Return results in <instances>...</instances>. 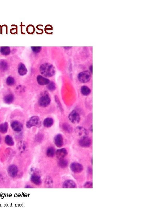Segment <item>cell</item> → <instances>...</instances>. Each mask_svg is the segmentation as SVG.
<instances>
[{
  "instance_id": "obj_1",
  "label": "cell",
  "mask_w": 147,
  "mask_h": 221,
  "mask_svg": "<svg viewBox=\"0 0 147 221\" xmlns=\"http://www.w3.org/2000/svg\"><path fill=\"white\" fill-rule=\"evenodd\" d=\"M40 71L43 76L48 77L54 76L56 73L55 68L52 64L48 63L42 64L40 67Z\"/></svg>"
},
{
  "instance_id": "obj_2",
  "label": "cell",
  "mask_w": 147,
  "mask_h": 221,
  "mask_svg": "<svg viewBox=\"0 0 147 221\" xmlns=\"http://www.w3.org/2000/svg\"><path fill=\"white\" fill-rule=\"evenodd\" d=\"M26 126L28 128L34 127L40 128L41 126V122L39 117L36 116H32L27 122Z\"/></svg>"
},
{
  "instance_id": "obj_3",
  "label": "cell",
  "mask_w": 147,
  "mask_h": 221,
  "mask_svg": "<svg viewBox=\"0 0 147 221\" xmlns=\"http://www.w3.org/2000/svg\"><path fill=\"white\" fill-rule=\"evenodd\" d=\"M50 102L51 99L47 92L43 93V94L40 97L38 101L40 106L44 108L48 106L50 104Z\"/></svg>"
},
{
  "instance_id": "obj_4",
  "label": "cell",
  "mask_w": 147,
  "mask_h": 221,
  "mask_svg": "<svg viewBox=\"0 0 147 221\" xmlns=\"http://www.w3.org/2000/svg\"><path fill=\"white\" fill-rule=\"evenodd\" d=\"M78 80L82 83H86L90 81L91 79V74L88 71H83L79 73L78 75Z\"/></svg>"
},
{
  "instance_id": "obj_5",
  "label": "cell",
  "mask_w": 147,
  "mask_h": 221,
  "mask_svg": "<svg viewBox=\"0 0 147 221\" xmlns=\"http://www.w3.org/2000/svg\"><path fill=\"white\" fill-rule=\"evenodd\" d=\"M69 119L71 122L76 124L79 122L81 118L79 114L76 110H74L70 112L68 116Z\"/></svg>"
},
{
  "instance_id": "obj_6",
  "label": "cell",
  "mask_w": 147,
  "mask_h": 221,
  "mask_svg": "<svg viewBox=\"0 0 147 221\" xmlns=\"http://www.w3.org/2000/svg\"><path fill=\"white\" fill-rule=\"evenodd\" d=\"M71 171L75 173H81L83 170V167L81 164L77 162H73L70 165Z\"/></svg>"
},
{
  "instance_id": "obj_7",
  "label": "cell",
  "mask_w": 147,
  "mask_h": 221,
  "mask_svg": "<svg viewBox=\"0 0 147 221\" xmlns=\"http://www.w3.org/2000/svg\"><path fill=\"white\" fill-rule=\"evenodd\" d=\"M18 168L15 165H11L8 167V174L11 177H15L18 174Z\"/></svg>"
},
{
  "instance_id": "obj_8",
  "label": "cell",
  "mask_w": 147,
  "mask_h": 221,
  "mask_svg": "<svg viewBox=\"0 0 147 221\" xmlns=\"http://www.w3.org/2000/svg\"><path fill=\"white\" fill-rule=\"evenodd\" d=\"M76 133L78 135V136L82 137H86L87 136L88 132L87 130L84 127H78L76 128L75 129Z\"/></svg>"
},
{
  "instance_id": "obj_9",
  "label": "cell",
  "mask_w": 147,
  "mask_h": 221,
  "mask_svg": "<svg viewBox=\"0 0 147 221\" xmlns=\"http://www.w3.org/2000/svg\"><path fill=\"white\" fill-rule=\"evenodd\" d=\"M79 143L80 146H81L82 147H88L91 145V140L87 136L82 137L79 141Z\"/></svg>"
},
{
  "instance_id": "obj_10",
  "label": "cell",
  "mask_w": 147,
  "mask_h": 221,
  "mask_svg": "<svg viewBox=\"0 0 147 221\" xmlns=\"http://www.w3.org/2000/svg\"><path fill=\"white\" fill-rule=\"evenodd\" d=\"M56 156L59 160L65 158L68 155L67 150L65 148H62L56 150Z\"/></svg>"
},
{
  "instance_id": "obj_11",
  "label": "cell",
  "mask_w": 147,
  "mask_h": 221,
  "mask_svg": "<svg viewBox=\"0 0 147 221\" xmlns=\"http://www.w3.org/2000/svg\"><path fill=\"white\" fill-rule=\"evenodd\" d=\"M54 143L57 147H61L63 145V139L62 135L61 134L56 135L54 138Z\"/></svg>"
},
{
  "instance_id": "obj_12",
  "label": "cell",
  "mask_w": 147,
  "mask_h": 221,
  "mask_svg": "<svg viewBox=\"0 0 147 221\" xmlns=\"http://www.w3.org/2000/svg\"><path fill=\"white\" fill-rule=\"evenodd\" d=\"M11 127L15 131L21 132L23 129V125L21 123L18 121H14L11 123Z\"/></svg>"
},
{
  "instance_id": "obj_13",
  "label": "cell",
  "mask_w": 147,
  "mask_h": 221,
  "mask_svg": "<svg viewBox=\"0 0 147 221\" xmlns=\"http://www.w3.org/2000/svg\"><path fill=\"white\" fill-rule=\"evenodd\" d=\"M37 80L38 84L42 86L47 85L50 82V81L48 79L45 78L41 75L37 76Z\"/></svg>"
},
{
  "instance_id": "obj_14",
  "label": "cell",
  "mask_w": 147,
  "mask_h": 221,
  "mask_svg": "<svg viewBox=\"0 0 147 221\" xmlns=\"http://www.w3.org/2000/svg\"><path fill=\"white\" fill-rule=\"evenodd\" d=\"M30 180L33 183L37 186H39L42 183L41 177L37 175L34 174L31 176Z\"/></svg>"
},
{
  "instance_id": "obj_15",
  "label": "cell",
  "mask_w": 147,
  "mask_h": 221,
  "mask_svg": "<svg viewBox=\"0 0 147 221\" xmlns=\"http://www.w3.org/2000/svg\"><path fill=\"white\" fill-rule=\"evenodd\" d=\"M76 185L74 181L72 180H67L64 182L63 185V188H75Z\"/></svg>"
},
{
  "instance_id": "obj_16",
  "label": "cell",
  "mask_w": 147,
  "mask_h": 221,
  "mask_svg": "<svg viewBox=\"0 0 147 221\" xmlns=\"http://www.w3.org/2000/svg\"><path fill=\"white\" fill-rule=\"evenodd\" d=\"M27 72V69L25 65L23 63L20 64L18 67V73L21 76H23L26 75Z\"/></svg>"
},
{
  "instance_id": "obj_17",
  "label": "cell",
  "mask_w": 147,
  "mask_h": 221,
  "mask_svg": "<svg viewBox=\"0 0 147 221\" xmlns=\"http://www.w3.org/2000/svg\"><path fill=\"white\" fill-rule=\"evenodd\" d=\"M54 120L52 118L48 117L46 118L43 121V125L46 128H50L54 124Z\"/></svg>"
},
{
  "instance_id": "obj_18",
  "label": "cell",
  "mask_w": 147,
  "mask_h": 221,
  "mask_svg": "<svg viewBox=\"0 0 147 221\" xmlns=\"http://www.w3.org/2000/svg\"><path fill=\"white\" fill-rule=\"evenodd\" d=\"M14 95L10 94L7 95L4 97L3 100L6 104H10L14 101Z\"/></svg>"
},
{
  "instance_id": "obj_19",
  "label": "cell",
  "mask_w": 147,
  "mask_h": 221,
  "mask_svg": "<svg viewBox=\"0 0 147 221\" xmlns=\"http://www.w3.org/2000/svg\"><path fill=\"white\" fill-rule=\"evenodd\" d=\"M5 141L7 145L9 146H12L14 145V142L12 137L10 135L6 136L5 137Z\"/></svg>"
},
{
  "instance_id": "obj_20",
  "label": "cell",
  "mask_w": 147,
  "mask_h": 221,
  "mask_svg": "<svg viewBox=\"0 0 147 221\" xmlns=\"http://www.w3.org/2000/svg\"><path fill=\"white\" fill-rule=\"evenodd\" d=\"M8 124L7 122H4L0 125V132L2 134H5L8 131Z\"/></svg>"
},
{
  "instance_id": "obj_21",
  "label": "cell",
  "mask_w": 147,
  "mask_h": 221,
  "mask_svg": "<svg viewBox=\"0 0 147 221\" xmlns=\"http://www.w3.org/2000/svg\"><path fill=\"white\" fill-rule=\"evenodd\" d=\"M0 52L3 55H8L10 53V48L8 47H1L0 49Z\"/></svg>"
},
{
  "instance_id": "obj_22",
  "label": "cell",
  "mask_w": 147,
  "mask_h": 221,
  "mask_svg": "<svg viewBox=\"0 0 147 221\" xmlns=\"http://www.w3.org/2000/svg\"><path fill=\"white\" fill-rule=\"evenodd\" d=\"M58 165L59 167L62 168H65L68 167V162L65 159H60L58 162Z\"/></svg>"
},
{
  "instance_id": "obj_23",
  "label": "cell",
  "mask_w": 147,
  "mask_h": 221,
  "mask_svg": "<svg viewBox=\"0 0 147 221\" xmlns=\"http://www.w3.org/2000/svg\"><path fill=\"white\" fill-rule=\"evenodd\" d=\"M18 148H19V149L20 152L23 153V152H24V151L26 150L27 148V145L25 142L21 141V142L19 143Z\"/></svg>"
},
{
  "instance_id": "obj_24",
  "label": "cell",
  "mask_w": 147,
  "mask_h": 221,
  "mask_svg": "<svg viewBox=\"0 0 147 221\" xmlns=\"http://www.w3.org/2000/svg\"><path fill=\"white\" fill-rule=\"evenodd\" d=\"M81 92L83 95L86 96L90 94L91 90L88 87L85 86L82 87L81 89Z\"/></svg>"
},
{
  "instance_id": "obj_25",
  "label": "cell",
  "mask_w": 147,
  "mask_h": 221,
  "mask_svg": "<svg viewBox=\"0 0 147 221\" xmlns=\"http://www.w3.org/2000/svg\"><path fill=\"white\" fill-rule=\"evenodd\" d=\"M45 185L46 187H52L53 186V180L50 176H47L45 179Z\"/></svg>"
},
{
  "instance_id": "obj_26",
  "label": "cell",
  "mask_w": 147,
  "mask_h": 221,
  "mask_svg": "<svg viewBox=\"0 0 147 221\" xmlns=\"http://www.w3.org/2000/svg\"><path fill=\"white\" fill-rule=\"evenodd\" d=\"M8 65L7 63L5 61L2 60L0 61V70L2 71H5L7 70Z\"/></svg>"
},
{
  "instance_id": "obj_27",
  "label": "cell",
  "mask_w": 147,
  "mask_h": 221,
  "mask_svg": "<svg viewBox=\"0 0 147 221\" xmlns=\"http://www.w3.org/2000/svg\"><path fill=\"white\" fill-rule=\"evenodd\" d=\"M62 129L67 133H70L72 131V128L70 127V125L67 123H65L63 124L62 126Z\"/></svg>"
},
{
  "instance_id": "obj_28",
  "label": "cell",
  "mask_w": 147,
  "mask_h": 221,
  "mask_svg": "<svg viewBox=\"0 0 147 221\" xmlns=\"http://www.w3.org/2000/svg\"><path fill=\"white\" fill-rule=\"evenodd\" d=\"M55 154L54 149L53 148L50 147L46 151V155L48 157H52Z\"/></svg>"
},
{
  "instance_id": "obj_29",
  "label": "cell",
  "mask_w": 147,
  "mask_h": 221,
  "mask_svg": "<svg viewBox=\"0 0 147 221\" xmlns=\"http://www.w3.org/2000/svg\"><path fill=\"white\" fill-rule=\"evenodd\" d=\"M15 83V80L13 77L9 76L6 80V83L8 86H12Z\"/></svg>"
},
{
  "instance_id": "obj_30",
  "label": "cell",
  "mask_w": 147,
  "mask_h": 221,
  "mask_svg": "<svg viewBox=\"0 0 147 221\" xmlns=\"http://www.w3.org/2000/svg\"><path fill=\"white\" fill-rule=\"evenodd\" d=\"M55 102L57 104V107L59 108V109L61 111H63V108L62 104L60 102L59 100V98L57 97V96L56 95L55 96Z\"/></svg>"
},
{
  "instance_id": "obj_31",
  "label": "cell",
  "mask_w": 147,
  "mask_h": 221,
  "mask_svg": "<svg viewBox=\"0 0 147 221\" xmlns=\"http://www.w3.org/2000/svg\"><path fill=\"white\" fill-rule=\"evenodd\" d=\"M47 87L48 89L50 91H54L56 89L55 83H54L52 82L49 83L48 84Z\"/></svg>"
},
{
  "instance_id": "obj_32",
  "label": "cell",
  "mask_w": 147,
  "mask_h": 221,
  "mask_svg": "<svg viewBox=\"0 0 147 221\" xmlns=\"http://www.w3.org/2000/svg\"><path fill=\"white\" fill-rule=\"evenodd\" d=\"M31 49L33 52L35 53H38L41 50V47H31Z\"/></svg>"
},
{
  "instance_id": "obj_33",
  "label": "cell",
  "mask_w": 147,
  "mask_h": 221,
  "mask_svg": "<svg viewBox=\"0 0 147 221\" xmlns=\"http://www.w3.org/2000/svg\"><path fill=\"white\" fill-rule=\"evenodd\" d=\"M84 187L85 188H92L93 187V183L91 182H86L84 184Z\"/></svg>"
},
{
  "instance_id": "obj_34",
  "label": "cell",
  "mask_w": 147,
  "mask_h": 221,
  "mask_svg": "<svg viewBox=\"0 0 147 221\" xmlns=\"http://www.w3.org/2000/svg\"><path fill=\"white\" fill-rule=\"evenodd\" d=\"M16 91H17V92H23V91H24L25 89H24L23 87H22L21 86H19V87H16Z\"/></svg>"
},
{
  "instance_id": "obj_35",
  "label": "cell",
  "mask_w": 147,
  "mask_h": 221,
  "mask_svg": "<svg viewBox=\"0 0 147 221\" xmlns=\"http://www.w3.org/2000/svg\"><path fill=\"white\" fill-rule=\"evenodd\" d=\"M39 135H37V137H36V141L37 142H41L42 141L43 136L42 135L39 134Z\"/></svg>"
},
{
  "instance_id": "obj_36",
  "label": "cell",
  "mask_w": 147,
  "mask_h": 221,
  "mask_svg": "<svg viewBox=\"0 0 147 221\" xmlns=\"http://www.w3.org/2000/svg\"><path fill=\"white\" fill-rule=\"evenodd\" d=\"M90 71H91V73H92V66H90Z\"/></svg>"
},
{
  "instance_id": "obj_37",
  "label": "cell",
  "mask_w": 147,
  "mask_h": 221,
  "mask_svg": "<svg viewBox=\"0 0 147 221\" xmlns=\"http://www.w3.org/2000/svg\"><path fill=\"white\" fill-rule=\"evenodd\" d=\"M26 188H31V187L29 186H27L26 187Z\"/></svg>"
},
{
  "instance_id": "obj_38",
  "label": "cell",
  "mask_w": 147,
  "mask_h": 221,
  "mask_svg": "<svg viewBox=\"0 0 147 221\" xmlns=\"http://www.w3.org/2000/svg\"><path fill=\"white\" fill-rule=\"evenodd\" d=\"M1 136H0V143H1Z\"/></svg>"
}]
</instances>
